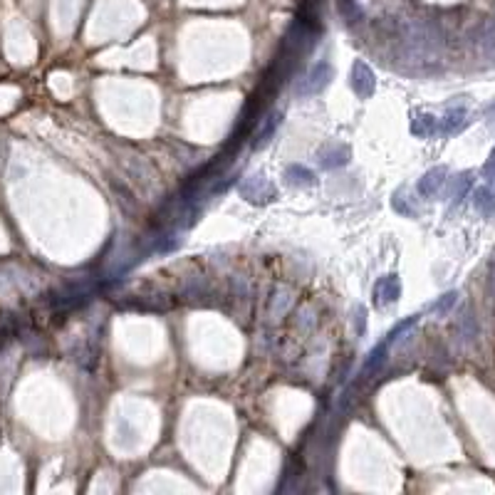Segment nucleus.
<instances>
[{
	"mask_svg": "<svg viewBox=\"0 0 495 495\" xmlns=\"http://www.w3.org/2000/svg\"><path fill=\"white\" fill-rule=\"evenodd\" d=\"M483 171H486V179L491 181V184H495V151H493L491 161H488V164H486V169H483Z\"/></svg>",
	"mask_w": 495,
	"mask_h": 495,
	"instance_id": "dca6fc26",
	"label": "nucleus"
},
{
	"mask_svg": "<svg viewBox=\"0 0 495 495\" xmlns=\"http://www.w3.org/2000/svg\"><path fill=\"white\" fill-rule=\"evenodd\" d=\"M285 179H288V184H293V186H310L312 181H315V174H312L310 169H305V166L295 164L285 171Z\"/></svg>",
	"mask_w": 495,
	"mask_h": 495,
	"instance_id": "9d476101",
	"label": "nucleus"
},
{
	"mask_svg": "<svg viewBox=\"0 0 495 495\" xmlns=\"http://www.w3.org/2000/svg\"><path fill=\"white\" fill-rule=\"evenodd\" d=\"M456 297H458V293H448V295H444L439 302H434V305H431V310L439 312V315H444V312H448L453 305H456Z\"/></svg>",
	"mask_w": 495,
	"mask_h": 495,
	"instance_id": "2eb2a0df",
	"label": "nucleus"
},
{
	"mask_svg": "<svg viewBox=\"0 0 495 495\" xmlns=\"http://www.w3.org/2000/svg\"><path fill=\"white\" fill-rule=\"evenodd\" d=\"M387 352H389V345H387V342H382V345H377V347L372 349V354H369L367 364H364V372H362L364 377H367V374H374L379 367H382L384 359H387Z\"/></svg>",
	"mask_w": 495,
	"mask_h": 495,
	"instance_id": "9b49d317",
	"label": "nucleus"
},
{
	"mask_svg": "<svg viewBox=\"0 0 495 495\" xmlns=\"http://www.w3.org/2000/svg\"><path fill=\"white\" fill-rule=\"evenodd\" d=\"M278 127H280V117H273V122L265 124L263 132H260L258 137H255V147H263V144L268 142L270 137H273V132H275V129H278Z\"/></svg>",
	"mask_w": 495,
	"mask_h": 495,
	"instance_id": "4468645a",
	"label": "nucleus"
},
{
	"mask_svg": "<svg viewBox=\"0 0 495 495\" xmlns=\"http://www.w3.org/2000/svg\"><path fill=\"white\" fill-rule=\"evenodd\" d=\"M332 80V67L330 62H317L315 67L310 70V75L305 80H300V85L295 87V95L300 99L305 97H312V95H320Z\"/></svg>",
	"mask_w": 495,
	"mask_h": 495,
	"instance_id": "f03ea898",
	"label": "nucleus"
},
{
	"mask_svg": "<svg viewBox=\"0 0 495 495\" xmlns=\"http://www.w3.org/2000/svg\"><path fill=\"white\" fill-rule=\"evenodd\" d=\"M401 50L404 57L414 65L424 62H436L441 57V38L434 25L429 23H409L401 35Z\"/></svg>",
	"mask_w": 495,
	"mask_h": 495,
	"instance_id": "f257e3e1",
	"label": "nucleus"
},
{
	"mask_svg": "<svg viewBox=\"0 0 495 495\" xmlns=\"http://www.w3.org/2000/svg\"><path fill=\"white\" fill-rule=\"evenodd\" d=\"M241 194L243 198H248V201H253V203H265L275 196V189L263 174H255L241 184Z\"/></svg>",
	"mask_w": 495,
	"mask_h": 495,
	"instance_id": "20e7f679",
	"label": "nucleus"
},
{
	"mask_svg": "<svg viewBox=\"0 0 495 495\" xmlns=\"http://www.w3.org/2000/svg\"><path fill=\"white\" fill-rule=\"evenodd\" d=\"M473 203H476V208L483 213V216H493V213H495V194H493L491 189L476 191V198H473Z\"/></svg>",
	"mask_w": 495,
	"mask_h": 495,
	"instance_id": "f8f14e48",
	"label": "nucleus"
},
{
	"mask_svg": "<svg viewBox=\"0 0 495 495\" xmlns=\"http://www.w3.org/2000/svg\"><path fill=\"white\" fill-rule=\"evenodd\" d=\"M374 297H377V305H394L401 297V283L396 275H384L379 278V283L374 285Z\"/></svg>",
	"mask_w": 495,
	"mask_h": 495,
	"instance_id": "39448f33",
	"label": "nucleus"
},
{
	"mask_svg": "<svg viewBox=\"0 0 495 495\" xmlns=\"http://www.w3.org/2000/svg\"><path fill=\"white\" fill-rule=\"evenodd\" d=\"M411 132H414L416 137H431V134L439 132V119L431 117V114H421V117H416L414 124H411Z\"/></svg>",
	"mask_w": 495,
	"mask_h": 495,
	"instance_id": "1a4fd4ad",
	"label": "nucleus"
},
{
	"mask_svg": "<svg viewBox=\"0 0 495 495\" xmlns=\"http://www.w3.org/2000/svg\"><path fill=\"white\" fill-rule=\"evenodd\" d=\"M347 161H349V149L347 147H340V144H335V147H330L327 151H322L320 164L325 166V169H340V166H345Z\"/></svg>",
	"mask_w": 495,
	"mask_h": 495,
	"instance_id": "0eeeda50",
	"label": "nucleus"
},
{
	"mask_svg": "<svg viewBox=\"0 0 495 495\" xmlns=\"http://www.w3.org/2000/svg\"><path fill=\"white\" fill-rule=\"evenodd\" d=\"M466 127V112L463 109H456V112H448L444 119L439 122V132L441 134H456Z\"/></svg>",
	"mask_w": 495,
	"mask_h": 495,
	"instance_id": "6e6552de",
	"label": "nucleus"
},
{
	"mask_svg": "<svg viewBox=\"0 0 495 495\" xmlns=\"http://www.w3.org/2000/svg\"><path fill=\"white\" fill-rule=\"evenodd\" d=\"M446 184V169H434L419 181V194L421 196H436Z\"/></svg>",
	"mask_w": 495,
	"mask_h": 495,
	"instance_id": "423d86ee",
	"label": "nucleus"
},
{
	"mask_svg": "<svg viewBox=\"0 0 495 495\" xmlns=\"http://www.w3.org/2000/svg\"><path fill=\"white\" fill-rule=\"evenodd\" d=\"M349 85L357 92L359 97H372L374 90H377V77H374L372 67L367 62L357 60L352 67V75H349Z\"/></svg>",
	"mask_w": 495,
	"mask_h": 495,
	"instance_id": "7ed1b4c3",
	"label": "nucleus"
},
{
	"mask_svg": "<svg viewBox=\"0 0 495 495\" xmlns=\"http://www.w3.org/2000/svg\"><path fill=\"white\" fill-rule=\"evenodd\" d=\"M416 322H419V317H409V320L399 322V325H396V327H394V330H392V332H389V337H387V340H384V342H387V345H389V347H392V345H394V342H396V340H399V337H401V335H404V332H409V330H411V327H414V325H416Z\"/></svg>",
	"mask_w": 495,
	"mask_h": 495,
	"instance_id": "ddd939ff",
	"label": "nucleus"
}]
</instances>
